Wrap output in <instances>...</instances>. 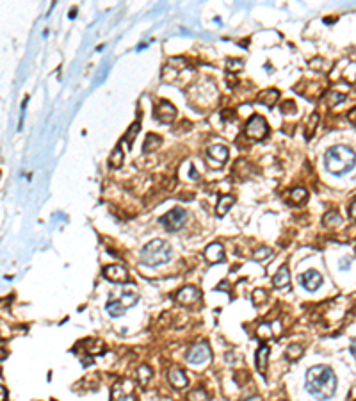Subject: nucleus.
<instances>
[{
    "label": "nucleus",
    "instance_id": "obj_23",
    "mask_svg": "<svg viewBox=\"0 0 356 401\" xmlns=\"http://www.w3.org/2000/svg\"><path fill=\"white\" fill-rule=\"evenodd\" d=\"M285 355H287V359L291 360V362H292V360H299L301 355H303V346H301V344H291L289 348H287Z\"/></svg>",
    "mask_w": 356,
    "mask_h": 401
},
{
    "label": "nucleus",
    "instance_id": "obj_25",
    "mask_svg": "<svg viewBox=\"0 0 356 401\" xmlns=\"http://www.w3.org/2000/svg\"><path fill=\"white\" fill-rule=\"evenodd\" d=\"M151 378V369L148 368V366H141L139 371H137V380H139L141 385H146V383L150 382Z\"/></svg>",
    "mask_w": 356,
    "mask_h": 401
},
{
    "label": "nucleus",
    "instance_id": "obj_24",
    "mask_svg": "<svg viewBox=\"0 0 356 401\" xmlns=\"http://www.w3.org/2000/svg\"><path fill=\"white\" fill-rule=\"evenodd\" d=\"M109 164H111V168H119L123 164L121 146H116V148H114V152L111 154V159H109Z\"/></svg>",
    "mask_w": 356,
    "mask_h": 401
},
{
    "label": "nucleus",
    "instance_id": "obj_13",
    "mask_svg": "<svg viewBox=\"0 0 356 401\" xmlns=\"http://www.w3.org/2000/svg\"><path fill=\"white\" fill-rule=\"evenodd\" d=\"M198 298H200V291H198V287H194V285H185V287H182L177 294V300L182 305L194 303Z\"/></svg>",
    "mask_w": 356,
    "mask_h": 401
},
{
    "label": "nucleus",
    "instance_id": "obj_27",
    "mask_svg": "<svg viewBox=\"0 0 356 401\" xmlns=\"http://www.w3.org/2000/svg\"><path fill=\"white\" fill-rule=\"evenodd\" d=\"M86 348H88L89 353L93 355H100L105 351V346H103L102 340H89V344H86Z\"/></svg>",
    "mask_w": 356,
    "mask_h": 401
},
{
    "label": "nucleus",
    "instance_id": "obj_20",
    "mask_svg": "<svg viewBox=\"0 0 356 401\" xmlns=\"http://www.w3.org/2000/svg\"><path fill=\"white\" fill-rule=\"evenodd\" d=\"M323 223L324 227H328V229H335V227H338V225L342 223V218H340V214H338L337 210H329V212L324 214Z\"/></svg>",
    "mask_w": 356,
    "mask_h": 401
},
{
    "label": "nucleus",
    "instance_id": "obj_10",
    "mask_svg": "<svg viewBox=\"0 0 356 401\" xmlns=\"http://www.w3.org/2000/svg\"><path fill=\"white\" fill-rule=\"evenodd\" d=\"M299 284L303 285L306 291H312V293H314V291H317L319 287H321V284H323V276L315 269H308L299 276Z\"/></svg>",
    "mask_w": 356,
    "mask_h": 401
},
{
    "label": "nucleus",
    "instance_id": "obj_7",
    "mask_svg": "<svg viewBox=\"0 0 356 401\" xmlns=\"http://www.w3.org/2000/svg\"><path fill=\"white\" fill-rule=\"evenodd\" d=\"M212 359V351L208 348V344L205 342H200V344H194L191 350L187 351V360L194 366H202L205 362H210Z\"/></svg>",
    "mask_w": 356,
    "mask_h": 401
},
{
    "label": "nucleus",
    "instance_id": "obj_1",
    "mask_svg": "<svg viewBox=\"0 0 356 401\" xmlns=\"http://www.w3.org/2000/svg\"><path fill=\"white\" fill-rule=\"evenodd\" d=\"M305 387L317 400H329L337 391V376L328 366H314L306 371Z\"/></svg>",
    "mask_w": 356,
    "mask_h": 401
},
{
    "label": "nucleus",
    "instance_id": "obj_37",
    "mask_svg": "<svg viewBox=\"0 0 356 401\" xmlns=\"http://www.w3.org/2000/svg\"><path fill=\"white\" fill-rule=\"evenodd\" d=\"M353 122H355V125H356V114H353Z\"/></svg>",
    "mask_w": 356,
    "mask_h": 401
},
{
    "label": "nucleus",
    "instance_id": "obj_26",
    "mask_svg": "<svg viewBox=\"0 0 356 401\" xmlns=\"http://www.w3.org/2000/svg\"><path fill=\"white\" fill-rule=\"evenodd\" d=\"M139 122H136V123H132L130 125V129H128V132L125 134V137H123V141L127 143L128 146H132V143H134V137H136L137 134H139Z\"/></svg>",
    "mask_w": 356,
    "mask_h": 401
},
{
    "label": "nucleus",
    "instance_id": "obj_15",
    "mask_svg": "<svg viewBox=\"0 0 356 401\" xmlns=\"http://www.w3.org/2000/svg\"><path fill=\"white\" fill-rule=\"evenodd\" d=\"M168 380H169V383H171L173 387H177V389L187 387V383H189V380H187V376H185V373H183L182 369H178V368H173L171 371H169V373H168Z\"/></svg>",
    "mask_w": 356,
    "mask_h": 401
},
{
    "label": "nucleus",
    "instance_id": "obj_35",
    "mask_svg": "<svg viewBox=\"0 0 356 401\" xmlns=\"http://www.w3.org/2000/svg\"><path fill=\"white\" fill-rule=\"evenodd\" d=\"M0 396H2V401H5V387H0Z\"/></svg>",
    "mask_w": 356,
    "mask_h": 401
},
{
    "label": "nucleus",
    "instance_id": "obj_28",
    "mask_svg": "<svg viewBox=\"0 0 356 401\" xmlns=\"http://www.w3.org/2000/svg\"><path fill=\"white\" fill-rule=\"evenodd\" d=\"M271 255H272V250H271V248L262 246V248H258L257 252L253 253V259H255V261H266V259H269Z\"/></svg>",
    "mask_w": 356,
    "mask_h": 401
},
{
    "label": "nucleus",
    "instance_id": "obj_38",
    "mask_svg": "<svg viewBox=\"0 0 356 401\" xmlns=\"http://www.w3.org/2000/svg\"><path fill=\"white\" fill-rule=\"evenodd\" d=\"M249 401H260V400H258V398H255V400H249Z\"/></svg>",
    "mask_w": 356,
    "mask_h": 401
},
{
    "label": "nucleus",
    "instance_id": "obj_34",
    "mask_svg": "<svg viewBox=\"0 0 356 401\" xmlns=\"http://www.w3.org/2000/svg\"><path fill=\"white\" fill-rule=\"evenodd\" d=\"M351 355L356 359V337L351 340Z\"/></svg>",
    "mask_w": 356,
    "mask_h": 401
},
{
    "label": "nucleus",
    "instance_id": "obj_16",
    "mask_svg": "<svg viewBox=\"0 0 356 401\" xmlns=\"http://www.w3.org/2000/svg\"><path fill=\"white\" fill-rule=\"evenodd\" d=\"M278 98H280V91H278V89H272V88L264 89V91L258 93V102L267 105V107H274V103L278 102Z\"/></svg>",
    "mask_w": 356,
    "mask_h": 401
},
{
    "label": "nucleus",
    "instance_id": "obj_2",
    "mask_svg": "<svg viewBox=\"0 0 356 401\" xmlns=\"http://www.w3.org/2000/svg\"><path fill=\"white\" fill-rule=\"evenodd\" d=\"M324 164L333 175H344L356 166V155L349 146H331L324 155Z\"/></svg>",
    "mask_w": 356,
    "mask_h": 401
},
{
    "label": "nucleus",
    "instance_id": "obj_19",
    "mask_svg": "<svg viewBox=\"0 0 356 401\" xmlns=\"http://www.w3.org/2000/svg\"><path fill=\"white\" fill-rule=\"evenodd\" d=\"M160 145H162V137H159L157 134H148L145 139V145H143V152H146V154L155 152Z\"/></svg>",
    "mask_w": 356,
    "mask_h": 401
},
{
    "label": "nucleus",
    "instance_id": "obj_29",
    "mask_svg": "<svg viewBox=\"0 0 356 401\" xmlns=\"http://www.w3.org/2000/svg\"><path fill=\"white\" fill-rule=\"evenodd\" d=\"M269 328H271V325H267V323L260 325V327H258V330H257L258 337H260V339H271V337L274 335V332H271Z\"/></svg>",
    "mask_w": 356,
    "mask_h": 401
},
{
    "label": "nucleus",
    "instance_id": "obj_8",
    "mask_svg": "<svg viewBox=\"0 0 356 401\" xmlns=\"http://www.w3.org/2000/svg\"><path fill=\"white\" fill-rule=\"evenodd\" d=\"M228 161V148L225 145H210L207 148V163L212 168H219Z\"/></svg>",
    "mask_w": 356,
    "mask_h": 401
},
{
    "label": "nucleus",
    "instance_id": "obj_9",
    "mask_svg": "<svg viewBox=\"0 0 356 401\" xmlns=\"http://www.w3.org/2000/svg\"><path fill=\"white\" fill-rule=\"evenodd\" d=\"M155 116L162 123H173L175 118H177V109H175L173 103L168 102V100H160V102L155 105Z\"/></svg>",
    "mask_w": 356,
    "mask_h": 401
},
{
    "label": "nucleus",
    "instance_id": "obj_14",
    "mask_svg": "<svg viewBox=\"0 0 356 401\" xmlns=\"http://www.w3.org/2000/svg\"><path fill=\"white\" fill-rule=\"evenodd\" d=\"M127 382H119L113 389V401H136V396L132 392V387H125Z\"/></svg>",
    "mask_w": 356,
    "mask_h": 401
},
{
    "label": "nucleus",
    "instance_id": "obj_6",
    "mask_svg": "<svg viewBox=\"0 0 356 401\" xmlns=\"http://www.w3.org/2000/svg\"><path fill=\"white\" fill-rule=\"evenodd\" d=\"M267 134H269V127L262 116L255 114L253 118H249V122L246 123V135L249 139L262 141L264 137H267Z\"/></svg>",
    "mask_w": 356,
    "mask_h": 401
},
{
    "label": "nucleus",
    "instance_id": "obj_21",
    "mask_svg": "<svg viewBox=\"0 0 356 401\" xmlns=\"http://www.w3.org/2000/svg\"><path fill=\"white\" fill-rule=\"evenodd\" d=\"M267 357H269V348L267 346H262V348H258L257 351V368L260 373H264L267 368Z\"/></svg>",
    "mask_w": 356,
    "mask_h": 401
},
{
    "label": "nucleus",
    "instance_id": "obj_18",
    "mask_svg": "<svg viewBox=\"0 0 356 401\" xmlns=\"http://www.w3.org/2000/svg\"><path fill=\"white\" fill-rule=\"evenodd\" d=\"M234 203H235V198L232 195H225V196H221L219 198V203H217V207H216V212H217V216H225L226 212H228L232 207H234Z\"/></svg>",
    "mask_w": 356,
    "mask_h": 401
},
{
    "label": "nucleus",
    "instance_id": "obj_3",
    "mask_svg": "<svg viewBox=\"0 0 356 401\" xmlns=\"http://www.w3.org/2000/svg\"><path fill=\"white\" fill-rule=\"evenodd\" d=\"M171 246L162 239H153L141 250V262L145 266H160L169 261Z\"/></svg>",
    "mask_w": 356,
    "mask_h": 401
},
{
    "label": "nucleus",
    "instance_id": "obj_31",
    "mask_svg": "<svg viewBox=\"0 0 356 401\" xmlns=\"http://www.w3.org/2000/svg\"><path fill=\"white\" fill-rule=\"evenodd\" d=\"M267 298V294H266V291H262V289H257L253 293V301H255V305H258V303H262V300H266Z\"/></svg>",
    "mask_w": 356,
    "mask_h": 401
},
{
    "label": "nucleus",
    "instance_id": "obj_32",
    "mask_svg": "<svg viewBox=\"0 0 356 401\" xmlns=\"http://www.w3.org/2000/svg\"><path fill=\"white\" fill-rule=\"evenodd\" d=\"M226 65H228L230 70H240V68L244 66V63L239 61V59H237V61H234V59H228V61H226Z\"/></svg>",
    "mask_w": 356,
    "mask_h": 401
},
{
    "label": "nucleus",
    "instance_id": "obj_12",
    "mask_svg": "<svg viewBox=\"0 0 356 401\" xmlns=\"http://www.w3.org/2000/svg\"><path fill=\"white\" fill-rule=\"evenodd\" d=\"M205 259L210 264H217V262L225 261V248L221 243H212L207 246L205 250Z\"/></svg>",
    "mask_w": 356,
    "mask_h": 401
},
{
    "label": "nucleus",
    "instance_id": "obj_36",
    "mask_svg": "<svg viewBox=\"0 0 356 401\" xmlns=\"http://www.w3.org/2000/svg\"><path fill=\"white\" fill-rule=\"evenodd\" d=\"M347 266H349V262H347V261H342V262H340V267H342V269H346Z\"/></svg>",
    "mask_w": 356,
    "mask_h": 401
},
{
    "label": "nucleus",
    "instance_id": "obj_30",
    "mask_svg": "<svg viewBox=\"0 0 356 401\" xmlns=\"http://www.w3.org/2000/svg\"><path fill=\"white\" fill-rule=\"evenodd\" d=\"M189 400L191 401H205L207 394H205V391H202V389H196V391H192L191 394H189Z\"/></svg>",
    "mask_w": 356,
    "mask_h": 401
},
{
    "label": "nucleus",
    "instance_id": "obj_4",
    "mask_svg": "<svg viewBox=\"0 0 356 401\" xmlns=\"http://www.w3.org/2000/svg\"><path fill=\"white\" fill-rule=\"evenodd\" d=\"M137 303V296L136 294H123L119 300H113V301H109L107 303V312L111 317H121L123 314L127 312V308L134 307V305Z\"/></svg>",
    "mask_w": 356,
    "mask_h": 401
},
{
    "label": "nucleus",
    "instance_id": "obj_5",
    "mask_svg": "<svg viewBox=\"0 0 356 401\" xmlns=\"http://www.w3.org/2000/svg\"><path fill=\"white\" fill-rule=\"evenodd\" d=\"M185 219H187V212H185L182 207H175V209L169 210L168 214L160 218V223L164 225V229L168 230V232H177L178 229L183 227Z\"/></svg>",
    "mask_w": 356,
    "mask_h": 401
},
{
    "label": "nucleus",
    "instance_id": "obj_17",
    "mask_svg": "<svg viewBox=\"0 0 356 401\" xmlns=\"http://www.w3.org/2000/svg\"><path fill=\"white\" fill-rule=\"evenodd\" d=\"M272 284H274V287H278V289H283V287H287V285L291 284V273H289V267L281 266L280 269H278L276 275H274V278H272Z\"/></svg>",
    "mask_w": 356,
    "mask_h": 401
},
{
    "label": "nucleus",
    "instance_id": "obj_22",
    "mask_svg": "<svg viewBox=\"0 0 356 401\" xmlns=\"http://www.w3.org/2000/svg\"><path fill=\"white\" fill-rule=\"evenodd\" d=\"M291 200L294 201L296 205H301V203H305L308 200V191H306L305 187H296L291 193Z\"/></svg>",
    "mask_w": 356,
    "mask_h": 401
},
{
    "label": "nucleus",
    "instance_id": "obj_33",
    "mask_svg": "<svg viewBox=\"0 0 356 401\" xmlns=\"http://www.w3.org/2000/svg\"><path fill=\"white\" fill-rule=\"evenodd\" d=\"M349 214H351V218L356 221V200L353 201L351 205H349Z\"/></svg>",
    "mask_w": 356,
    "mask_h": 401
},
{
    "label": "nucleus",
    "instance_id": "obj_11",
    "mask_svg": "<svg viewBox=\"0 0 356 401\" xmlns=\"http://www.w3.org/2000/svg\"><path fill=\"white\" fill-rule=\"evenodd\" d=\"M103 276L111 282H127L128 280V271L123 266H118V264H113V266H107L103 269Z\"/></svg>",
    "mask_w": 356,
    "mask_h": 401
}]
</instances>
